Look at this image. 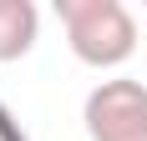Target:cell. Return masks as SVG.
Listing matches in <instances>:
<instances>
[{"mask_svg": "<svg viewBox=\"0 0 147 141\" xmlns=\"http://www.w3.org/2000/svg\"><path fill=\"white\" fill-rule=\"evenodd\" d=\"M56 15L66 25V45L81 66H122L137 51V25L122 0H56Z\"/></svg>", "mask_w": 147, "mask_h": 141, "instance_id": "cell-1", "label": "cell"}, {"mask_svg": "<svg viewBox=\"0 0 147 141\" xmlns=\"http://www.w3.org/2000/svg\"><path fill=\"white\" fill-rule=\"evenodd\" d=\"M91 141H147V86L132 76H112L81 106Z\"/></svg>", "mask_w": 147, "mask_h": 141, "instance_id": "cell-2", "label": "cell"}, {"mask_svg": "<svg viewBox=\"0 0 147 141\" xmlns=\"http://www.w3.org/2000/svg\"><path fill=\"white\" fill-rule=\"evenodd\" d=\"M36 35H41V10L30 0H0V66L30 56Z\"/></svg>", "mask_w": 147, "mask_h": 141, "instance_id": "cell-3", "label": "cell"}]
</instances>
